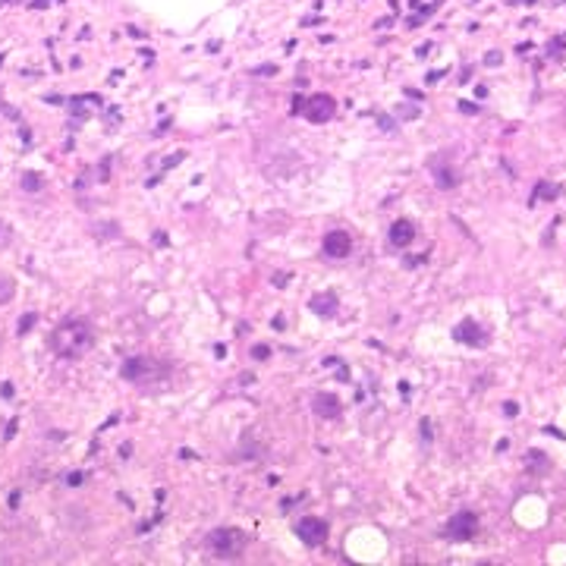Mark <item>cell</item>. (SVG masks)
I'll return each instance as SVG.
<instances>
[{"mask_svg": "<svg viewBox=\"0 0 566 566\" xmlns=\"http://www.w3.org/2000/svg\"><path fill=\"white\" fill-rule=\"evenodd\" d=\"M94 346V327L85 318H66L54 330V352L60 359H79Z\"/></svg>", "mask_w": 566, "mask_h": 566, "instance_id": "obj_1", "label": "cell"}, {"mask_svg": "<svg viewBox=\"0 0 566 566\" xmlns=\"http://www.w3.org/2000/svg\"><path fill=\"white\" fill-rule=\"evenodd\" d=\"M208 547L214 550V557L220 560H230V557H239L245 550V535L239 528H230V525H220L208 535Z\"/></svg>", "mask_w": 566, "mask_h": 566, "instance_id": "obj_2", "label": "cell"}, {"mask_svg": "<svg viewBox=\"0 0 566 566\" xmlns=\"http://www.w3.org/2000/svg\"><path fill=\"white\" fill-rule=\"evenodd\" d=\"M164 371V365H158V359H151V356H135V359H129L123 365V377L126 381H158V374Z\"/></svg>", "mask_w": 566, "mask_h": 566, "instance_id": "obj_3", "label": "cell"}, {"mask_svg": "<svg viewBox=\"0 0 566 566\" xmlns=\"http://www.w3.org/2000/svg\"><path fill=\"white\" fill-rule=\"evenodd\" d=\"M334 98L330 94H315V98H309V104H302V98H296V110H302L305 116H309L312 123H324L334 116Z\"/></svg>", "mask_w": 566, "mask_h": 566, "instance_id": "obj_4", "label": "cell"}, {"mask_svg": "<svg viewBox=\"0 0 566 566\" xmlns=\"http://www.w3.org/2000/svg\"><path fill=\"white\" fill-rule=\"evenodd\" d=\"M296 535L309 547H321L324 541H327V522H324V519H318V516H305V519H299Z\"/></svg>", "mask_w": 566, "mask_h": 566, "instance_id": "obj_5", "label": "cell"}, {"mask_svg": "<svg viewBox=\"0 0 566 566\" xmlns=\"http://www.w3.org/2000/svg\"><path fill=\"white\" fill-rule=\"evenodd\" d=\"M475 528H478V516L475 513H459V516H453L450 522H447L444 535L453 538V541H466V538L475 535Z\"/></svg>", "mask_w": 566, "mask_h": 566, "instance_id": "obj_6", "label": "cell"}, {"mask_svg": "<svg viewBox=\"0 0 566 566\" xmlns=\"http://www.w3.org/2000/svg\"><path fill=\"white\" fill-rule=\"evenodd\" d=\"M324 252L330 258H346L352 252V239H349V233L346 230H334V233H327L324 236Z\"/></svg>", "mask_w": 566, "mask_h": 566, "instance_id": "obj_7", "label": "cell"}, {"mask_svg": "<svg viewBox=\"0 0 566 566\" xmlns=\"http://www.w3.org/2000/svg\"><path fill=\"white\" fill-rule=\"evenodd\" d=\"M312 409H315V415H321V418H337L340 415V399L330 396V393H318Z\"/></svg>", "mask_w": 566, "mask_h": 566, "instance_id": "obj_8", "label": "cell"}, {"mask_svg": "<svg viewBox=\"0 0 566 566\" xmlns=\"http://www.w3.org/2000/svg\"><path fill=\"white\" fill-rule=\"evenodd\" d=\"M412 236H415V227H412L409 220H396L393 227L387 230V239H390L393 245H399V249H403V245H409V242H412Z\"/></svg>", "mask_w": 566, "mask_h": 566, "instance_id": "obj_9", "label": "cell"}, {"mask_svg": "<svg viewBox=\"0 0 566 566\" xmlns=\"http://www.w3.org/2000/svg\"><path fill=\"white\" fill-rule=\"evenodd\" d=\"M456 340H463V343H485V330H478L475 321H463V324H456Z\"/></svg>", "mask_w": 566, "mask_h": 566, "instance_id": "obj_10", "label": "cell"}, {"mask_svg": "<svg viewBox=\"0 0 566 566\" xmlns=\"http://www.w3.org/2000/svg\"><path fill=\"white\" fill-rule=\"evenodd\" d=\"M434 183H438L441 189H453L459 180H456V173L450 167H434Z\"/></svg>", "mask_w": 566, "mask_h": 566, "instance_id": "obj_11", "label": "cell"}, {"mask_svg": "<svg viewBox=\"0 0 566 566\" xmlns=\"http://www.w3.org/2000/svg\"><path fill=\"white\" fill-rule=\"evenodd\" d=\"M22 189H26V192H38V189H41V176L38 173H26V176H22Z\"/></svg>", "mask_w": 566, "mask_h": 566, "instance_id": "obj_12", "label": "cell"}, {"mask_svg": "<svg viewBox=\"0 0 566 566\" xmlns=\"http://www.w3.org/2000/svg\"><path fill=\"white\" fill-rule=\"evenodd\" d=\"M541 195H544V198H557V186H547V183H541V186L535 189L532 202H535V198H541Z\"/></svg>", "mask_w": 566, "mask_h": 566, "instance_id": "obj_13", "label": "cell"}, {"mask_svg": "<svg viewBox=\"0 0 566 566\" xmlns=\"http://www.w3.org/2000/svg\"><path fill=\"white\" fill-rule=\"evenodd\" d=\"M10 242H13V227L0 217V245H10Z\"/></svg>", "mask_w": 566, "mask_h": 566, "instance_id": "obj_14", "label": "cell"}, {"mask_svg": "<svg viewBox=\"0 0 566 566\" xmlns=\"http://www.w3.org/2000/svg\"><path fill=\"white\" fill-rule=\"evenodd\" d=\"M324 302H334V299H330V296H318V299L312 302V309H315V312H321V315H327L330 309H337V305H324Z\"/></svg>", "mask_w": 566, "mask_h": 566, "instance_id": "obj_15", "label": "cell"}, {"mask_svg": "<svg viewBox=\"0 0 566 566\" xmlns=\"http://www.w3.org/2000/svg\"><path fill=\"white\" fill-rule=\"evenodd\" d=\"M10 296H13V280H7V277H0V302H7Z\"/></svg>", "mask_w": 566, "mask_h": 566, "instance_id": "obj_16", "label": "cell"}, {"mask_svg": "<svg viewBox=\"0 0 566 566\" xmlns=\"http://www.w3.org/2000/svg\"><path fill=\"white\" fill-rule=\"evenodd\" d=\"M35 321H38V318H35V312H26V315L19 318V334H26V330H29Z\"/></svg>", "mask_w": 566, "mask_h": 566, "instance_id": "obj_17", "label": "cell"}, {"mask_svg": "<svg viewBox=\"0 0 566 566\" xmlns=\"http://www.w3.org/2000/svg\"><path fill=\"white\" fill-rule=\"evenodd\" d=\"M500 60H503V54H497V51H494V54H488V66H500Z\"/></svg>", "mask_w": 566, "mask_h": 566, "instance_id": "obj_18", "label": "cell"}, {"mask_svg": "<svg viewBox=\"0 0 566 566\" xmlns=\"http://www.w3.org/2000/svg\"><path fill=\"white\" fill-rule=\"evenodd\" d=\"M66 481H69V485H82V481H85V472H73Z\"/></svg>", "mask_w": 566, "mask_h": 566, "instance_id": "obj_19", "label": "cell"}, {"mask_svg": "<svg viewBox=\"0 0 566 566\" xmlns=\"http://www.w3.org/2000/svg\"><path fill=\"white\" fill-rule=\"evenodd\" d=\"M252 356H255V359H267V346H255Z\"/></svg>", "mask_w": 566, "mask_h": 566, "instance_id": "obj_20", "label": "cell"}]
</instances>
